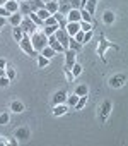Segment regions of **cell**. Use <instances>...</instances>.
Returning a JSON list of instances; mask_svg holds the SVG:
<instances>
[{
  "label": "cell",
  "mask_w": 128,
  "mask_h": 146,
  "mask_svg": "<svg viewBox=\"0 0 128 146\" xmlns=\"http://www.w3.org/2000/svg\"><path fill=\"white\" fill-rule=\"evenodd\" d=\"M31 43H33V48L39 53L44 46H48V36L43 33V31H34L31 36Z\"/></svg>",
  "instance_id": "6da1fadb"
},
{
  "label": "cell",
  "mask_w": 128,
  "mask_h": 146,
  "mask_svg": "<svg viewBox=\"0 0 128 146\" xmlns=\"http://www.w3.org/2000/svg\"><path fill=\"white\" fill-rule=\"evenodd\" d=\"M108 48H114V50H118V45H114V43L108 41V40L104 38V35H101V38H99V45H97V57H101L103 60H106L104 53H106V50H108Z\"/></svg>",
  "instance_id": "7a4b0ae2"
},
{
  "label": "cell",
  "mask_w": 128,
  "mask_h": 146,
  "mask_svg": "<svg viewBox=\"0 0 128 146\" xmlns=\"http://www.w3.org/2000/svg\"><path fill=\"white\" fill-rule=\"evenodd\" d=\"M19 46H21V50H22L24 53H27V55H31V57H36V55H38V52L33 48V43H31L29 35H26V33H24L22 40L19 41Z\"/></svg>",
  "instance_id": "3957f363"
},
{
  "label": "cell",
  "mask_w": 128,
  "mask_h": 146,
  "mask_svg": "<svg viewBox=\"0 0 128 146\" xmlns=\"http://www.w3.org/2000/svg\"><path fill=\"white\" fill-rule=\"evenodd\" d=\"M19 28L22 29V33H26V35H33L34 31H38V26L26 16V17H22V21H21V24H19Z\"/></svg>",
  "instance_id": "277c9868"
},
{
  "label": "cell",
  "mask_w": 128,
  "mask_h": 146,
  "mask_svg": "<svg viewBox=\"0 0 128 146\" xmlns=\"http://www.w3.org/2000/svg\"><path fill=\"white\" fill-rule=\"evenodd\" d=\"M111 108H113V105H111L109 100H104V102L99 105V119H101V122H106V120H108V117H109V113H111Z\"/></svg>",
  "instance_id": "5b68a950"
},
{
  "label": "cell",
  "mask_w": 128,
  "mask_h": 146,
  "mask_svg": "<svg viewBox=\"0 0 128 146\" xmlns=\"http://www.w3.org/2000/svg\"><path fill=\"white\" fill-rule=\"evenodd\" d=\"M55 38H56V40L60 41V45H61L63 48H65V50L69 48V38H70V36L67 35L65 28H58V29L55 31Z\"/></svg>",
  "instance_id": "8992f818"
},
{
  "label": "cell",
  "mask_w": 128,
  "mask_h": 146,
  "mask_svg": "<svg viewBox=\"0 0 128 146\" xmlns=\"http://www.w3.org/2000/svg\"><path fill=\"white\" fill-rule=\"evenodd\" d=\"M126 84V76L125 74H114L111 79H109V86L111 88H121Z\"/></svg>",
  "instance_id": "52a82bcc"
},
{
  "label": "cell",
  "mask_w": 128,
  "mask_h": 146,
  "mask_svg": "<svg viewBox=\"0 0 128 146\" xmlns=\"http://www.w3.org/2000/svg\"><path fill=\"white\" fill-rule=\"evenodd\" d=\"M63 53H65V67H67V69H70V67L77 62V52H74V50H70V48H67Z\"/></svg>",
  "instance_id": "ba28073f"
},
{
  "label": "cell",
  "mask_w": 128,
  "mask_h": 146,
  "mask_svg": "<svg viewBox=\"0 0 128 146\" xmlns=\"http://www.w3.org/2000/svg\"><path fill=\"white\" fill-rule=\"evenodd\" d=\"M67 23H80V11L79 9H70L69 14L65 16Z\"/></svg>",
  "instance_id": "9c48e42d"
},
{
  "label": "cell",
  "mask_w": 128,
  "mask_h": 146,
  "mask_svg": "<svg viewBox=\"0 0 128 146\" xmlns=\"http://www.w3.org/2000/svg\"><path fill=\"white\" fill-rule=\"evenodd\" d=\"M29 137H31L29 127H19V129L16 131V139H19V141H27Z\"/></svg>",
  "instance_id": "30bf717a"
},
{
  "label": "cell",
  "mask_w": 128,
  "mask_h": 146,
  "mask_svg": "<svg viewBox=\"0 0 128 146\" xmlns=\"http://www.w3.org/2000/svg\"><path fill=\"white\" fill-rule=\"evenodd\" d=\"M65 100H67V91H65V90H60V91H56V93L53 95V98H51V103H53V105L65 103Z\"/></svg>",
  "instance_id": "8fae6325"
},
{
  "label": "cell",
  "mask_w": 128,
  "mask_h": 146,
  "mask_svg": "<svg viewBox=\"0 0 128 146\" xmlns=\"http://www.w3.org/2000/svg\"><path fill=\"white\" fill-rule=\"evenodd\" d=\"M48 46H51L55 52H60V53H63L65 52V48H63L61 45H60V41L55 38V35H51V36H48Z\"/></svg>",
  "instance_id": "7c38bea8"
},
{
  "label": "cell",
  "mask_w": 128,
  "mask_h": 146,
  "mask_svg": "<svg viewBox=\"0 0 128 146\" xmlns=\"http://www.w3.org/2000/svg\"><path fill=\"white\" fill-rule=\"evenodd\" d=\"M67 112H69V105H65V103L53 105V115L55 117H61V115H65Z\"/></svg>",
  "instance_id": "4fadbf2b"
},
{
  "label": "cell",
  "mask_w": 128,
  "mask_h": 146,
  "mask_svg": "<svg viewBox=\"0 0 128 146\" xmlns=\"http://www.w3.org/2000/svg\"><path fill=\"white\" fill-rule=\"evenodd\" d=\"M65 31H67L69 36H75V33L80 31V26H79V23H67L65 24Z\"/></svg>",
  "instance_id": "5bb4252c"
},
{
  "label": "cell",
  "mask_w": 128,
  "mask_h": 146,
  "mask_svg": "<svg viewBox=\"0 0 128 146\" xmlns=\"http://www.w3.org/2000/svg\"><path fill=\"white\" fill-rule=\"evenodd\" d=\"M114 21H116V16H114V12L113 11H104L103 12V23L104 24H114Z\"/></svg>",
  "instance_id": "9a60e30c"
},
{
  "label": "cell",
  "mask_w": 128,
  "mask_h": 146,
  "mask_svg": "<svg viewBox=\"0 0 128 146\" xmlns=\"http://www.w3.org/2000/svg\"><path fill=\"white\" fill-rule=\"evenodd\" d=\"M44 9L53 16L55 12H58V0H50V2H44Z\"/></svg>",
  "instance_id": "2e32d148"
},
{
  "label": "cell",
  "mask_w": 128,
  "mask_h": 146,
  "mask_svg": "<svg viewBox=\"0 0 128 146\" xmlns=\"http://www.w3.org/2000/svg\"><path fill=\"white\" fill-rule=\"evenodd\" d=\"M10 14H14V12H19V2H16V0H7L5 2V5H4Z\"/></svg>",
  "instance_id": "e0dca14e"
},
{
  "label": "cell",
  "mask_w": 128,
  "mask_h": 146,
  "mask_svg": "<svg viewBox=\"0 0 128 146\" xmlns=\"http://www.w3.org/2000/svg\"><path fill=\"white\" fill-rule=\"evenodd\" d=\"M96 7H97V0H86V5H84V9L91 14V16H94V12H96Z\"/></svg>",
  "instance_id": "ac0fdd59"
},
{
  "label": "cell",
  "mask_w": 128,
  "mask_h": 146,
  "mask_svg": "<svg viewBox=\"0 0 128 146\" xmlns=\"http://www.w3.org/2000/svg\"><path fill=\"white\" fill-rule=\"evenodd\" d=\"M21 21H22V14H21V12H14V14L9 16V23L12 24V28H14V26H19Z\"/></svg>",
  "instance_id": "d6986e66"
},
{
  "label": "cell",
  "mask_w": 128,
  "mask_h": 146,
  "mask_svg": "<svg viewBox=\"0 0 128 146\" xmlns=\"http://www.w3.org/2000/svg\"><path fill=\"white\" fill-rule=\"evenodd\" d=\"M10 112H14V113H21V112H24V105L19 102V100H14V102H10Z\"/></svg>",
  "instance_id": "ffe728a7"
},
{
  "label": "cell",
  "mask_w": 128,
  "mask_h": 146,
  "mask_svg": "<svg viewBox=\"0 0 128 146\" xmlns=\"http://www.w3.org/2000/svg\"><path fill=\"white\" fill-rule=\"evenodd\" d=\"M27 2H29V7H31L33 12H36L39 9H44V2H43V0H27Z\"/></svg>",
  "instance_id": "44dd1931"
},
{
  "label": "cell",
  "mask_w": 128,
  "mask_h": 146,
  "mask_svg": "<svg viewBox=\"0 0 128 146\" xmlns=\"http://www.w3.org/2000/svg\"><path fill=\"white\" fill-rule=\"evenodd\" d=\"M72 7H70V2H58V12L61 14V16H67L69 14V11H70Z\"/></svg>",
  "instance_id": "7402d4cb"
},
{
  "label": "cell",
  "mask_w": 128,
  "mask_h": 146,
  "mask_svg": "<svg viewBox=\"0 0 128 146\" xmlns=\"http://www.w3.org/2000/svg\"><path fill=\"white\" fill-rule=\"evenodd\" d=\"M74 93H75L77 96H86V95L89 93V88H87V84H79V86L74 90Z\"/></svg>",
  "instance_id": "603a6c76"
},
{
  "label": "cell",
  "mask_w": 128,
  "mask_h": 146,
  "mask_svg": "<svg viewBox=\"0 0 128 146\" xmlns=\"http://www.w3.org/2000/svg\"><path fill=\"white\" fill-rule=\"evenodd\" d=\"M82 70H84V69H82V65H80V64H77V62L70 67V72H72V76H74V78H79V76L82 74Z\"/></svg>",
  "instance_id": "cb8c5ba5"
},
{
  "label": "cell",
  "mask_w": 128,
  "mask_h": 146,
  "mask_svg": "<svg viewBox=\"0 0 128 146\" xmlns=\"http://www.w3.org/2000/svg\"><path fill=\"white\" fill-rule=\"evenodd\" d=\"M58 28H60L58 24H53V26H43V33H44L46 36H51V35H55V31H56Z\"/></svg>",
  "instance_id": "d4e9b609"
},
{
  "label": "cell",
  "mask_w": 128,
  "mask_h": 146,
  "mask_svg": "<svg viewBox=\"0 0 128 146\" xmlns=\"http://www.w3.org/2000/svg\"><path fill=\"white\" fill-rule=\"evenodd\" d=\"M12 35H14V40L19 43L21 40H22V36H24V33H22V29L19 28V26H14V29H12Z\"/></svg>",
  "instance_id": "484cf974"
},
{
  "label": "cell",
  "mask_w": 128,
  "mask_h": 146,
  "mask_svg": "<svg viewBox=\"0 0 128 146\" xmlns=\"http://www.w3.org/2000/svg\"><path fill=\"white\" fill-rule=\"evenodd\" d=\"M80 21H86V23H92L94 24V21H92V16L86 11V9H80Z\"/></svg>",
  "instance_id": "4316f807"
},
{
  "label": "cell",
  "mask_w": 128,
  "mask_h": 146,
  "mask_svg": "<svg viewBox=\"0 0 128 146\" xmlns=\"http://www.w3.org/2000/svg\"><path fill=\"white\" fill-rule=\"evenodd\" d=\"M69 48H70V50H74V52H79V50L82 48V45H80V43H77V41L70 36V38H69Z\"/></svg>",
  "instance_id": "83f0119b"
},
{
  "label": "cell",
  "mask_w": 128,
  "mask_h": 146,
  "mask_svg": "<svg viewBox=\"0 0 128 146\" xmlns=\"http://www.w3.org/2000/svg\"><path fill=\"white\" fill-rule=\"evenodd\" d=\"M39 53H41L43 57H46V58H51V57H53V55H55L56 52H55V50H53L51 46H44V48H43V50H41Z\"/></svg>",
  "instance_id": "f1b7e54d"
},
{
  "label": "cell",
  "mask_w": 128,
  "mask_h": 146,
  "mask_svg": "<svg viewBox=\"0 0 128 146\" xmlns=\"http://www.w3.org/2000/svg\"><path fill=\"white\" fill-rule=\"evenodd\" d=\"M36 58H38V67H41V69H43V67H46V65L50 64V58L43 57L41 53H38V55H36Z\"/></svg>",
  "instance_id": "f546056e"
},
{
  "label": "cell",
  "mask_w": 128,
  "mask_h": 146,
  "mask_svg": "<svg viewBox=\"0 0 128 146\" xmlns=\"http://www.w3.org/2000/svg\"><path fill=\"white\" fill-rule=\"evenodd\" d=\"M27 17H29V19H31V21H33V23H34V24L38 26V28H43V24H44V23H43V21H41V19L38 17V16H36V12H31V14H29Z\"/></svg>",
  "instance_id": "4dcf8cb0"
},
{
  "label": "cell",
  "mask_w": 128,
  "mask_h": 146,
  "mask_svg": "<svg viewBox=\"0 0 128 146\" xmlns=\"http://www.w3.org/2000/svg\"><path fill=\"white\" fill-rule=\"evenodd\" d=\"M86 103H87V95H86V96H79V100H77V103H75V107H74V108L82 110V108L86 107Z\"/></svg>",
  "instance_id": "1f68e13d"
},
{
  "label": "cell",
  "mask_w": 128,
  "mask_h": 146,
  "mask_svg": "<svg viewBox=\"0 0 128 146\" xmlns=\"http://www.w3.org/2000/svg\"><path fill=\"white\" fill-rule=\"evenodd\" d=\"M77 100H79V96H77L75 93H74V95H70V96L67 95V100H65V103H67L69 107H75V103H77Z\"/></svg>",
  "instance_id": "d6a6232c"
},
{
  "label": "cell",
  "mask_w": 128,
  "mask_h": 146,
  "mask_svg": "<svg viewBox=\"0 0 128 146\" xmlns=\"http://www.w3.org/2000/svg\"><path fill=\"white\" fill-rule=\"evenodd\" d=\"M36 16H38V17H39V19H41V21L44 23V19H46V17H50L51 14H50V12H48L46 9H39V11H36Z\"/></svg>",
  "instance_id": "836d02e7"
},
{
  "label": "cell",
  "mask_w": 128,
  "mask_h": 146,
  "mask_svg": "<svg viewBox=\"0 0 128 146\" xmlns=\"http://www.w3.org/2000/svg\"><path fill=\"white\" fill-rule=\"evenodd\" d=\"M79 26H80V31H84V33H86V31H91V29L94 28V24H92V23H86V21H80V23H79Z\"/></svg>",
  "instance_id": "e575fe53"
},
{
  "label": "cell",
  "mask_w": 128,
  "mask_h": 146,
  "mask_svg": "<svg viewBox=\"0 0 128 146\" xmlns=\"http://www.w3.org/2000/svg\"><path fill=\"white\" fill-rule=\"evenodd\" d=\"M9 112H2L0 113V125H5V124H9Z\"/></svg>",
  "instance_id": "d590c367"
},
{
  "label": "cell",
  "mask_w": 128,
  "mask_h": 146,
  "mask_svg": "<svg viewBox=\"0 0 128 146\" xmlns=\"http://www.w3.org/2000/svg\"><path fill=\"white\" fill-rule=\"evenodd\" d=\"M77 43H80V45H84V31H79V33H75V36H72Z\"/></svg>",
  "instance_id": "8d00e7d4"
},
{
  "label": "cell",
  "mask_w": 128,
  "mask_h": 146,
  "mask_svg": "<svg viewBox=\"0 0 128 146\" xmlns=\"http://www.w3.org/2000/svg\"><path fill=\"white\" fill-rule=\"evenodd\" d=\"M10 84V79L7 78V76H2V78H0V88H7Z\"/></svg>",
  "instance_id": "74e56055"
},
{
  "label": "cell",
  "mask_w": 128,
  "mask_h": 146,
  "mask_svg": "<svg viewBox=\"0 0 128 146\" xmlns=\"http://www.w3.org/2000/svg\"><path fill=\"white\" fill-rule=\"evenodd\" d=\"M53 24H58V23H56V19H55L53 16H50V17L44 19V24H43V26H53Z\"/></svg>",
  "instance_id": "f35d334b"
},
{
  "label": "cell",
  "mask_w": 128,
  "mask_h": 146,
  "mask_svg": "<svg viewBox=\"0 0 128 146\" xmlns=\"http://www.w3.org/2000/svg\"><path fill=\"white\" fill-rule=\"evenodd\" d=\"M63 72H65V78H67V81H69V83H74V79H75V78L72 76L70 69H67V67H65V70H63Z\"/></svg>",
  "instance_id": "ab89813d"
},
{
  "label": "cell",
  "mask_w": 128,
  "mask_h": 146,
  "mask_svg": "<svg viewBox=\"0 0 128 146\" xmlns=\"http://www.w3.org/2000/svg\"><path fill=\"white\" fill-rule=\"evenodd\" d=\"M5 76L12 81V79L16 78V70H14V69H7V70H5Z\"/></svg>",
  "instance_id": "60d3db41"
},
{
  "label": "cell",
  "mask_w": 128,
  "mask_h": 146,
  "mask_svg": "<svg viewBox=\"0 0 128 146\" xmlns=\"http://www.w3.org/2000/svg\"><path fill=\"white\" fill-rule=\"evenodd\" d=\"M91 38H92V29H91V31H86V33H84V43L91 41Z\"/></svg>",
  "instance_id": "b9f144b4"
},
{
  "label": "cell",
  "mask_w": 128,
  "mask_h": 146,
  "mask_svg": "<svg viewBox=\"0 0 128 146\" xmlns=\"http://www.w3.org/2000/svg\"><path fill=\"white\" fill-rule=\"evenodd\" d=\"M0 16H4V17H7V16H10V12H9V11H7V9H5V7L2 5V7H0Z\"/></svg>",
  "instance_id": "7bdbcfd3"
},
{
  "label": "cell",
  "mask_w": 128,
  "mask_h": 146,
  "mask_svg": "<svg viewBox=\"0 0 128 146\" xmlns=\"http://www.w3.org/2000/svg\"><path fill=\"white\" fill-rule=\"evenodd\" d=\"M5 23H7V19H5L4 16H0V29H2V28L5 26Z\"/></svg>",
  "instance_id": "ee69618b"
},
{
  "label": "cell",
  "mask_w": 128,
  "mask_h": 146,
  "mask_svg": "<svg viewBox=\"0 0 128 146\" xmlns=\"http://www.w3.org/2000/svg\"><path fill=\"white\" fill-rule=\"evenodd\" d=\"M5 65H7V62L4 58H0V69H5Z\"/></svg>",
  "instance_id": "f6af8a7d"
},
{
  "label": "cell",
  "mask_w": 128,
  "mask_h": 146,
  "mask_svg": "<svg viewBox=\"0 0 128 146\" xmlns=\"http://www.w3.org/2000/svg\"><path fill=\"white\" fill-rule=\"evenodd\" d=\"M2 76H5V69H0V78Z\"/></svg>",
  "instance_id": "bcb514c9"
},
{
  "label": "cell",
  "mask_w": 128,
  "mask_h": 146,
  "mask_svg": "<svg viewBox=\"0 0 128 146\" xmlns=\"http://www.w3.org/2000/svg\"><path fill=\"white\" fill-rule=\"evenodd\" d=\"M5 2H7V0H0V7H2V5H5Z\"/></svg>",
  "instance_id": "7dc6e473"
},
{
  "label": "cell",
  "mask_w": 128,
  "mask_h": 146,
  "mask_svg": "<svg viewBox=\"0 0 128 146\" xmlns=\"http://www.w3.org/2000/svg\"><path fill=\"white\" fill-rule=\"evenodd\" d=\"M16 2H22V0H16Z\"/></svg>",
  "instance_id": "c3c4849f"
},
{
  "label": "cell",
  "mask_w": 128,
  "mask_h": 146,
  "mask_svg": "<svg viewBox=\"0 0 128 146\" xmlns=\"http://www.w3.org/2000/svg\"><path fill=\"white\" fill-rule=\"evenodd\" d=\"M43 2H50V0H43Z\"/></svg>",
  "instance_id": "681fc988"
}]
</instances>
